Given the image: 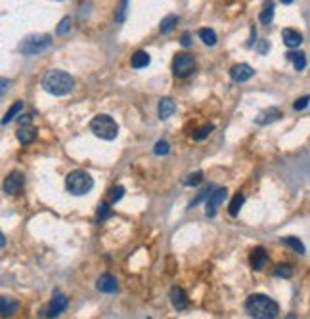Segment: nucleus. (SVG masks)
I'll return each instance as SVG.
<instances>
[{
  "label": "nucleus",
  "mask_w": 310,
  "mask_h": 319,
  "mask_svg": "<svg viewBox=\"0 0 310 319\" xmlns=\"http://www.w3.org/2000/svg\"><path fill=\"white\" fill-rule=\"evenodd\" d=\"M174 109H176V105H174V102H172L171 98H161L159 100V119L161 121L169 119L172 113H174Z\"/></svg>",
  "instance_id": "nucleus-18"
},
{
  "label": "nucleus",
  "mask_w": 310,
  "mask_h": 319,
  "mask_svg": "<svg viewBox=\"0 0 310 319\" xmlns=\"http://www.w3.org/2000/svg\"><path fill=\"white\" fill-rule=\"evenodd\" d=\"M282 38H284V44L287 48H297L302 44V35L295 29H284L282 31Z\"/></svg>",
  "instance_id": "nucleus-14"
},
{
  "label": "nucleus",
  "mask_w": 310,
  "mask_h": 319,
  "mask_svg": "<svg viewBox=\"0 0 310 319\" xmlns=\"http://www.w3.org/2000/svg\"><path fill=\"white\" fill-rule=\"evenodd\" d=\"M258 19H260V23H264V25L272 23V19H274V2H266V4H264V8L260 12Z\"/></svg>",
  "instance_id": "nucleus-23"
},
{
  "label": "nucleus",
  "mask_w": 310,
  "mask_h": 319,
  "mask_svg": "<svg viewBox=\"0 0 310 319\" xmlns=\"http://www.w3.org/2000/svg\"><path fill=\"white\" fill-rule=\"evenodd\" d=\"M245 310L255 319H274L280 313V306L266 294H251L245 300Z\"/></svg>",
  "instance_id": "nucleus-1"
},
{
  "label": "nucleus",
  "mask_w": 310,
  "mask_h": 319,
  "mask_svg": "<svg viewBox=\"0 0 310 319\" xmlns=\"http://www.w3.org/2000/svg\"><path fill=\"white\" fill-rule=\"evenodd\" d=\"M113 212H111V208H109V203H102L100 205V208H98V212H96V220L98 222H103L107 216H111Z\"/></svg>",
  "instance_id": "nucleus-30"
},
{
  "label": "nucleus",
  "mask_w": 310,
  "mask_h": 319,
  "mask_svg": "<svg viewBox=\"0 0 310 319\" xmlns=\"http://www.w3.org/2000/svg\"><path fill=\"white\" fill-rule=\"evenodd\" d=\"M71 23H73V21H71V18H63V19H61L60 25L56 27V35H65L69 29H71Z\"/></svg>",
  "instance_id": "nucleus-35"
},
{
  "label": "nucleus",
  "mask_w": 310,
  "mask_h": 319,
  "mask_svg": "<svg viewBox=\"0 0 310 319\" xmlns=\"http://www.w3.org/2000/svg\"><path fill=\"white\" fill-rule=\"evenodd\" d=\"M169 149H171V147H169V142H167V140H159L153 147V153L155 155H167Z\"/></svg>",
  "instance_id": "nucleus-33"
},
{
  "label": "nucleus",
  "mask_w": 310,
  "mask_h": 319,
  "mask_svg": "<svg viewBox=\"0 0 310 319\" xmlns=\"http://www.w3.org/2000/svg\"><path fill=\"white\" fill-rule=\"evenodd\" d=\"M176 23H178V18H176V16H167V18H163V21H161L159 31H161L163 35H169L172 29H174Z\"/></svg>",
  "instance_id": "nucleus-25"
},
{
  "label": "nucleus",
  "mask_w": 310,
  "mask_h": 319,
  "mask_svg": "<svg viewBox=\"0 0 310 319\" xmlns=\"http://www.w3.org/2000/svg\"><path fill=\"white\" fill-rule=\"evenodd\" d=\"M280 119V109H276V107H270V109H264V111H260L257 115V119L255 122L260 124V126H266L270 122H274Z\"/></svg>",
  "instance_id": "nucleus-16"
},
{
  "label": "nucleus",
  "mask_w": 310,
  "mask_h": 319,
  "mask_svg": "<svg viewBox=\"0 0 310 319\" xmlns=\"http://www.w3.org/2000/svg\"><path fill=\"white\" fill-rule=\"evenodd\" d=\"M17 310V302L14 298H8V296H0V315L2 317H8L14 311Z\"/></svg>",
  "instance_id": "nucleus-19"
},
{
  "label": "nucleus",
  "mask_w": 310,
  "mask_h": 319,
  "mask_svg": "<svg viewBox=\"0 0 310 319\" xmlns=\"http://www.w3.org/2000/svg\"><path fill=\"white\" fill-rule=\"evenodd\" d=\"M257 50L260 54H266V50H268V42H266V40H260V42H258V46H257Z\"/></svg>",
  "instance_id": "nucleus-39"
},
{
  "label": "nucleus",
  "mask_w": 310,
  "mask_h": 319,
  "mask_svg": "<svg viewBox=\"0 0 310 319\" xmlns=\"http://www.w3.org/2000/svg\"><path fill=\"white\" fill-rule=\"evenodd\" d=\"M201 181H203V172H193V174H188V176L182 180V184L191 188V186H198Z\"/></svg>",
  "instance_id": "nucleus-28"
},
{
  "label": "nucleus",
  "mask_w": 310,
  "mask_h": 319,
  "mask_svg": "<svg viewBox=\"0 0 310 319\" xmlns=\"http://www.w3.org/2000/svg\"><path fill=\"white\" fill-rule=\"evenodd\" d=\"M21 109H23V102H16V104L10 107L8 111H6V115L2 117V121H0V124H8L10 121H14L17 115L21 113Z\"/></svg>",
  "instance_id": "nucleus-21"
},
{
  "label": "nucleus",
  "mask_w": 310,
  "mask_h": 319,
  "mask_svg": "<svg viewBox=\"0 0 310 319\" xmlns=\"http://www.w3.org/2000/svg\"><path fill=\"white\" fill-rule=\"evenodd\" d=\"M282 241H284L287 247H291L295 252H299V254H304V245H302V243L299 241L297 237H284Z\"/></svg>",
  "instance_id": "nucleus-27"
},
{
  "label": "nucleus",
  "mask_w": 310,
  "mask_h": 319,
  "mask_svg": "<svg viewBox=\"0 0 310 319\" xmlns=\"http://www.w3.org/2000/svg\"><path fill=\"white\" fill-rule=\"evenodd\" d=\"M50 44H52L50 35H29L17 44V50H19V54H23V56H36V54L44 52Z\"/></svg>",
  "instance_id": "nucleus-5"
},
{
  "label": "nucleus",
  "mask_w": 310,
  "mask_h": 319,
  "mask_svg": "<svg viewBox=\"0 0 310 319\" xmlns=\"http://www.w3.org/2000/svg\"><path fill=\"white\" fill-rule=\"evenodd\" d=\"M215 130V124H207V126H201V128L198 130V132H193V140H205L211 132Z\"/></svg>",
  "instance_id": "nucleus-31"
},
{
  "label": "nucleus",
  "mask_w": 310,
  "mask_h": 319,
  "mask_svg": "<svg viewBox=\"0 0 310 319\" xmlns=\"http://www.w3.org/2000/svg\"><path fill=\"white\" fill-rule=\"evenodd\" d=\"M209 195H211V188H205V190H201L198 193V197L193 199V201H191V203H189V208H196L199 205V203H201V201H205L207 197H209Z\"/></svg>",
  "instance_id": "nucleus-34"
},
{
  "label": "nucleus",
  "mask_w": 310,
  "mask_h": 319,
  "mask_svg": "<svg viewBox=\"0 0 310 319\" xmlns=\"http://www.w3.org/2000/svg\"><path fill=\"white\" fill-rule=\"evenodd\" d=\"M31 122V115H27V117H21L19 119V124H29Z\"/></svg>",
  "instance_id": "nucleus-40"
},
{
  "label": "nucleus",
  "mask_w": 310,
  "mask_h": 319,
  "mask_svg": "<svg viewBox=\"0 0 310 319\" xmlns=\"http://www.w3.org/2000/svg\"><path fill=\"white\" fill-rule=\"evenodd\" d=\"M226 197H228V190L226 188H218V190L211 191V195L207 197V208H205L207 216H215L218 207L222 205Z\"/></svg>",
  "instance_id": "nucleus-7"
},
{
  "label": "nucleus",
  "mask_w": 310,
  "mask_h": 319,
  "mask_svg": "<svg viewBox=\"0 0 310 319\" xmlns=\"http://www.w3.org/2000/svg\"><path fill=\"white\" fill-rule=\"evenodd\" d=\"M10 86H12V80H10V78L0 77V100H2V96L10 90Z\"/></svg>",
  "instance_id": "nucleus-37"
},
{
  "label": "nucleus",
  "mask_w": 310,
  "mask_h": 319,
  "mask_svg": "<svg viewBox=\"0 0 310 319\" xmlns=\"http://www.w3.org/2000/svg\"><path fill=\"white\" fill-rule=\"evenodd\" d=\"M199 38L203 40V44H207V46H215L216 44V33L213 31V29H209V27H203V29H199Z\"/></svg>",
  "instance_id": "nucleus-22"
},
{
  "label": "nucleus",
  "mask_w": 310,
  "mask_h": 319,
  "mask_svg": "<svg viewBox=\"0 0 310 319\" xmlns=\"http://www.w3.org/2000/svg\"><path fill=\"white\" fill-rule=\"evenodd\" d=\"M282 2H284V4H289V2H293V0H282Z\"/></svg>",
  "instance_id": "nucleus-42"
},
{
  "label": "nucleus",
  "mask_w": 310,
  "mask_h": 319,
  "mask_svg": "<svg viewBox=\"0 0 310 319\" xmlns=\"http://www.w3.org/2000/svg\"><path fill=\"white\" fill-rule=\"evenodd\" d=\"M255 75V69L247 65V63H238V65H234L232 69H230V77L236 80V82H245V80H249L251 77Z\"/></svg>",
  "instance_id": "nucleus-12"
},
{
  "label": "nucleus",
  "mask_w": 310,
  "mask_h": 319,
  "mask_svg": "<svg viewBox=\"0 0 310 319\" xmlns=\"http://www.w3.org/2000/svg\"><path fill=\"white\" fill-rule=\"evenodd\" d=\"M4 245H6V239H4V235L0 232V247H4Z\"/></svg>",
  "instance_id": "nucleus-41"
},
{
  "label": "nucleus",
  "mask_w": 310,
  "mask_h": 319,
  "mask_svg": "<svg viewBox=\"0 0 310 319\" xmlns=\"http://www.w3.org/2000/svg\"><path fill=\"white\" fill-rule=\"evenodd\" d=\"M249 262L251 266H253V269H262V267L266 266L268 262V254L266 250L262 249V247H255V249L251 250V256H249Z\"/></svg>",
  "instance_id": "nucleus-13"
},
{
  "label": "nucleus",
  "mask_w": 310,
  "mask_h": 319,
  "mask_svg": "<svg viewBox=\"0 0 310 319\" xmlns=\"http://www.w3.org/2000/svg\"><path fill=\"white\" fill-rule=\"evenodd\" d=\"M65 186H67V191L71 195H86L94 188V180L86 170H73L67 174Z\"/></svg>",
  "instance_id": "nucleus-3"
},
{
  "label": "nucleus",
  "mask_w": 310,
  "mask_h": 319,
  "mask_svg": "<svg viewBox=\"0 0 310 319\" xmlns=\"http://www.w3.org/2000/svg\"><path fill=\"white\" fill-rule=\"evenodd\" d=\"M243 203H245V197H243L241 193H236V195L232 197V201H230V208H228L230 216H238L240 208L243 207Z\"/></svg>",
  "instance_id": "nucleus-24"
},
{
  "label": "nucleus",
  "mask_w": 310,
  "mask_h": 319,
  "mask_svg": "<svg viewBox=\"0 0 310 319\" xmlns=\"http://www.w3.org/2000/svg\"><path fill=\"white\" fill-rule=\"evenodd\" d=\"M43 88L52 96H65L75 88V78L60 69H50L43 77Z\"/></svg>",
  "instance_id": "nucleus-2"
},
{
  "label": "nucleus",
  "mask_w": 310,
  "mask_h": 319,
  "mask_svg": "<svg viewBox=\"0 0 310 319\" xmlns=\"http://www.w3.org/2000/svg\"><path fill=\"white\" fill-rule=\"evenodd\" d=\"M149 61H151V58H149V54H147L146 50H138V52L132 54L130 65H132L134 69H144V67L149 65Z\"/></svg>",
  "instance_id": "nucleus-17"
},
{
  "label": "nucleus",
  "mask_w": 310,
  "mask_h": 319,
  "mask_svg": "<svg viewBox=\"0 0 310 319\" xmlns=\"http://www.w3.org/2000/svg\"><path fill=\"white\" fill-rule=\"evenodd\" d=\"M96 287H98L100 293L111 294V293H117V291H119V281H117V277L111 276V274H103V276L98 277Z\"/></svg>",
  "instance_id": "nucleus-11"
},
{
  "label": "nucleus",
  "mask_w": 310,
  "mask_h": 319,
  "mask_svg": "<svg viewBox=\"0 0 310 319\" xmlns=\"http://www.w3.org/2000/svg\"><path fill=\"white\" fill-rule=\"evenodd\" d=\"M172 71L178 78L189 77L193 71H196V60L191 54H178L174 60H172Z\"/></svg>",
  "instance_id": "nucleus-6"
},
{
  "label": "nucleus",
  "mask_w": 310,
  "mask_h": 319,
  "mask_svg": "<svg viewBox=\"0 0 310 319\" xmlns=\"http://www.w3.org/2000/svg\"><path fill=\"white\" fill-rule=\"evenodd\" d=\"M65 308H67V296L61 293H56L54 298H52V302L48 304L46 311H44V315H46V317H56V315H60Z\"/></svg>",
  "instance_id": "nucleus-9"
},
{
  "label": "nucleus",
  "mask_w": 310,
  "mask_h": 319,
  "mask_svg": "<svg viewBox=\"0 0 310 319\" xmlns=\"http://www.w3.org/2000/svg\"><path fill=\"white\" fill-rule=\"evenodd\" d=\"M287 60L293 63V67L297 71H302L306 67V58H304V54L302 52H297V50H291V52H287Z\"/></svg>",
  "instance_id": "nucleus-20"
},
{
  "label": "nucleus",
  "mask_w": 310,
  "mask_h": 319,
  "mask_svg": "<svg viewBox=\"0 0 310 319\" xmlns=\"http://www.w3.org/2000/svg\"><path fill=\"white\" fill-rule=\"evenodd\" d=\"M123 195H125V188H123V186H115V188H111L109 193H107V203H109V205H115L117 201L123 199Z\"/></svg>",
  "instance_id": "nucleus-26"
},
{
  "label": "nucleus",
  "mask_w": 310,
  "mask_h": 319,
  "mask_svg": "<svg viewBox=\"0 0 310 319\" xmlns=\"http://www.w3.org/2000/svg\"><path fill=\"white\" fill-rule=\"evenodd\" d=\"M274 276L284 277V279H287V277H291V276H293L291 266H287V264H278V266L274 267Z\"/></svg>",
  "instance_id": "nucleus-29"
},
{
  "label": "nucleus",
  "mask_w": 310,
  "mask_h": 319,
  "mask_svg": "<svg viewBox=\"0 0 310 319\" xmlns=\"http://www.w3.org/2000/svg\"><path fill=\"white\" fill-rule=\"evenodd\" d=\"M16 136L23 146H27V144L34 142V138H36V128L31 126V124H21V126L17 128Z\"/></svg>",
  "instance_id": "nucleus-15"
},
{
  "label": "nucleus",
  "mask_w": 310,
  "mask_h": 319,
  "mask_svg": "<svg viewBox=\"0 0 310 319\" xmlns=\"http://www.w3.org/2000/svg\"><path fill=\"white\" fill-rule=\"evenodd\" d=\"M306 105H308V96H302L293 104V109L295 111H302V109H306Z\"/></svg>",
  "instance_id": "nucleus-36"
},
{
  "label": "nucleus",
  "mask_w": 310,
  "mask_h": 319,
  "mask_svg": "<svg viewBox=\"0 0 310 319\" xmlns=\"http://www.w3.org/2000/svg\"><path fill=\"white\" fill-rule=\"evenodd\" d=\"M180 44L184 46V48H188L189 44H191V36H189V33H184L180 38Z\"/></svg>",
  "instance_id": "nucleus-38"
},
{
  "label": "nucleus",
  "mask_w": 310,
  "mask_h": 319,
  "mask_svg": "<svg viewBox=\"0 0 310 319\" xmlns=\"http://www.w3.org/2000/svg\"><path fill=\"white\" fill-rule=\"evenodd\" d=\"M127 8H129V0H121L119 10H117V14H115L117 23H123V21H125V18H127Z\"/></svg>",
  "instance_id": "nucleus-32"
},
{
  "label": "nucleus",
  "mask_w": 310,
  "mask_h": 319,
  "mask_svg": "<svg viewBox=\"0 0 310 319\" xmlns=\"http://www.w3.org/2000/svg\"><path fill=\"white\" fill-rule=\"evenodd\" d=\"M90 130L94 132V136L107 140V142L115 140L117 134H119V126H117V122L113 121L109 115H96L94 119L90 121Z\"/></svg>",
  "instance_id": "nucleus-4"
},
{
  "label": "nucleus",
  "mask_w": 310,
  "mask_h": 319,
  "mask_svg": "<svg viewBox=\"0 0 310 319\" xmlns=\"http://www.w3.org/2000/svg\"><path fill=\"white\" fill-rule=\"evenodd\" d=\"M23 184H25L23 174L12 172L10 176H6V180H4V184H2V190H4V193H8V195H16V193L21 191Z\"/></svg>",
  "instance_id": "nucleus-8"
},
{
  "label": "nucleus",
  "mask_w": 310,
  "mask_h": 319,
  "mask_svg": "<svg viewBox=\"0 0 310 319\" xmlns=\"http://www.w3.org/2000/svg\"><path fill=\"white\" fill-rule=\"evenodd\" d=\"M169 298H171V304H172V308L174 310H186L188 308V294L184 293V289H180V287H172L171 289V293H169Z\"/></svg>",
  "instance_id": "nucleus-10"
}]
</instances>
